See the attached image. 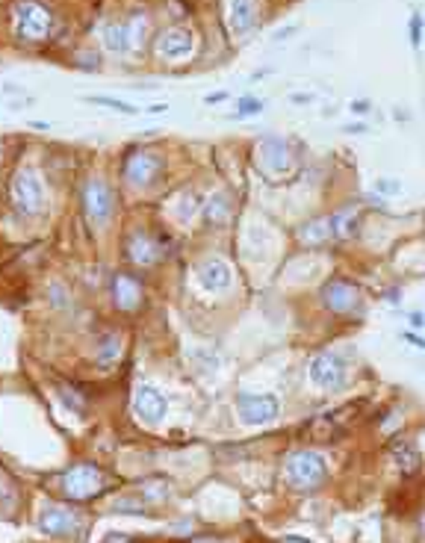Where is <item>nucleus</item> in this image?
Instances as JSON below:
<instances>
[{
    "mask_svg": "<svg viewBox=\"0 0 425 543\" xmlns=\"http://www.w3.org/2000/svg\"><path fill=\"white\" fill-rule=\"evenodd\" d=\"M284 475L289 487L296 490H316L322 487L325 475H328V467H325V458L313 449H299L287 458V467H284Z\"/></svg>",
    "mask_w": 425,
    "mask_h": 543,
    "instance_id": "nucleus-1",
    "label": "nucleus"
},
{
    "mask_svg": "<svg viewBox=\"0 0 425 543\" xmlns=\"http://www.w3.org/2000/svg\"><path fill=\"white\" fill-rule=\"evenodd\" d=\"M59 490L74 502H86V499L101 496V493L107 490V475H104L101 467H95V464H74L71 470L62 472Z\"/></svg>",
    "mask_w": 425,
    "mask_h": 543,
    "instance_id": "nucleus-2",
    "label": "nucleus"
},
{
    "mask_svg": "<svg viewBox=\"0 0 425 543\" xmlns=\"http://www.w3.org/2000/svg\"><path fill=\"white\" fill-rule=\"evenodd\" d=\"M12 27H15V36L18 39L42 42L54 32V12L44 4H36V0H24V4H18L12 12Z\"/></svg>",
    "mask_w": 425,
    "mask_h": 543,
    "instance_id": "nucleus-3",
    "label": "nucleus"
},
{
    "mask_svg": "<svg viewBox=\"0 0 425 543\" xmlns=\"http://www.w3.org/2000/svg\"><path fill=\"white\" fill-rule=\"evenodd\" d=\"M9 195H12L15 210L24 213V216H39L44 210V186L32 169L15 172L12 184H9Z\"/></svg>",
    "mask_w": 425,
    "mask_h": 543,
    "instance_id": "nucleus-4",
    "label": "nucleus"
},
{
    "mask_svg": "<svg viewBox=\"0 0 425 543\" xmlns=\"http://www.w3.org/2000/svg\"><path fill=\"white\" fill-rule=\"evenodd\" d=\"M145 30H148V18L136 12L121 24H109L104 30V44L112 54H130L133 47L145 44Z\"/></svg>",
    "mask_w": 425,
    "mask_h": 543,
    "instance_id": "nucleus-5",
    "label": "nucleus"
},
{
    "mask_svg": "<svg viewBox=\"0 0 425 543\" xmlns=\"http://www.w3.org/2000/svg\"><path fill=\"white\" fill-rule=\"evenodd\" d=\"M346 375H349V366L337 352H322L310 360V381L322 390H340L346 384Z\"/></svg>",
    "mask_w": 425,
    "mask_h": 543,
    "instance_id": "nucleus-6",
    "label": "nucleus"
},
{
    "mask_svg": "<svg viewBox=\"0 0 425 543\" xmlns=\"http://www.w3.org/2000/svg\"><path fill=\"white\" fill-rule=\"evenodd\" d=\"M237 410L245 425H266L277 417L281 405L269 393H237Z\"/></svg>",
    "mask_w": 425,
    "mask_h": 543,
    "instance_id": "nucleus-7",
    "label": "nucleus"
},
{
    "mask_svg": "<svg viewBox=\"0 0 425 543\" xmlns=\"http://www.w3.org/2000/svg\"><path fill=\"white\" fill-rule=\"evenodd\" d=\"M319 299L331 314H354V307H361V290H357L352 281L331 278V281L319 290Z\"/></svg>",
    "mask_w": 425,
    "mask_h": 543,
    "instance_id": "nucleus-8",
    "label": "nucleus"
},
{
    "mask_svg": "<svg viewBox=\"0 0 425 543\" xmlns=\"http://www.w3.org/2000/svg\"><path fill=\"white\" fill-rule=\"evenodd\" d=\"M83 210H86V219L92 225H107L112 216V192L104 180L92 177L89 184L83 186Z\"/></svg>",
    "mask_w": 425,
    "mask_h": 543,
    "instance_id": "nucleus-9",
    "label": "nucleus"
},
{
    "mask_svg": "<svg viewBox=\"0 0 425 543\" xmlns=\"http://www.w3.org/2000/svg\"><path fill=\"white\" fill-rule=\"evenodd\" d=\"M80 525H83L80 517L71 508H62V505H47L39 514V529L51 537H71L80 532Z\"/></svg>",
    "mask_w": 425,
    "mask_h": 543,
    "instance_id": "nucleus-10",
    "label": "nucleus"
},
{
    "mask_svg": "<svg viewBox=\"0 0 425 543\" xmlns=\"http://www.w3.org/2000/svg\"><path fill=\"white\" fill-rule=\"evenodd\" d=\"M133 410H136L139 419H145L148 425H157V422H162V417L169 414V402L157 387L139 384L136 393H133Z\"/></svg>",
    "mask_w": 425,
    "mask_h": 543,
    "instance_id": "nucleus-11",
    "label": "nucleus"
},
{
    "mask_svg": "<svg viewBox=\"0 0 425 543\" xmlns=\"http://www.w3.org/2000/svg\"><path fill=\"white\" fill-rule=\"evenodd\" d=\"M160 172H162V157H157L154 151H139L124 162V177L133 186H142V189L151 186Z\"/></svg>",
    "mask_w": 425,
    "mask_h": 543,
    "instance_id": "nucleus-12",
    "label": "nucleus"
},
{
    "mask_svg": "<svg viewBox=\"0 0 425 543\" xmlns=\"http://www.w3.org/2000/svg\"><path fill=\"white\" fill-rule=\"evenodd\" d=\"M192 47H195V36L189 27H172L166 32H160L157 39V54L162 59H184L192 54Z\"/></svg>",
    "mask_w": 425,
    "mask_h": 543,
    "instance_id": "nucleus-13",
    "label": "nucleus"
},
{
    "mask_svg": "<svg viewBox=\"0 0 425 543\" xmlns=\"http://www.w3.org/2000/svg\"><path fill=\"white\" fill-rule=\"evenodd\" d=\"M352 407L354 405L340 407V410H328V414L310 419V425H307L310 437H313V440H334L337 434H342V431H346V425H349V419H352V414H349Z\"/></svg>",
    "mask_w": 425,
    "mask_h": 543,
    "instance_id": "nucleus-14",
    "label": "nucleus"
},
{
    "mask_svg": "<svg viewBox=\"0 0 425 543\" xmlns=\"http://www.w3.org/2000/svg\"><path fill=\"white\" fill-rule=\"evenodd\" d=\"M112 304L119 310H127V314L142 304V287H139L136 278H130V275L112 278Z\"/></svg>",
    "mask_w": 425,
    "mask_h": 543,
    "instance_id": "nucleus-15",
    "label": "nucleus"
},
{
    "mask_svg": "<svg viewBox=\"0 0 425 543\" xmlns=\"http://www.w3.org/2000/svg\"><path fill=\"white\" fill-rule=\"evenodd\" d=\"M198 281L210 292L225 290L227 284H231V266H227L225 260H219V257H207L198 266Z\"/></svg>",
    "mask_w": 425,
    "mask_h": 543,
    "instance_id": "nucleus-16",
    "label": "nucleus"
},
{
    "mask_svg": "<svg viewBox=\"0 0 425 543\" xmlns=\"http://www.w3.org/2000/svg\"><path fill=\"white\" fill-rule=\"evenodd\" d=\"M260 160H263V166L269 172H287L289 169V154H287V145L284 139H277V136H266L263 142H260Z\"/></svg>",
    "mask_w": 425,
    "mask_h": 543,
    "instance_id": "nucleus-17",
    "label": "nucleus"
},
{
    "mask_svg": "<svg viewBox=\"0 0 425 543\" xmlns=\"http://www.w3.org/2000/svg\"><path fill=\"white\" fill-rule=\"evenodd\" d=\"M127 254H130V260H133L136 266H154V263L160 260L157 242H154L148 234H142V230H136V234L130 237V242H127Z\"/></svg>",
    "mask_w": 425,
    "mask_h": 543,
    "instance_id": "nucleus-18",
    "label": "nucleus"
},
{
    "mask_svg": "<svg viewBox=\"0 0 425 543\" xmlns=\"http://www.w3.org/2000/svg\"><path fill=\"white\" fill-rule=\"evenodd\" d=\"M390 455H393L402 475H417L419 467H422V458H419V452H417V446L411 440H402V437L393 440L390 443Z\"/></svg>",
    "mask_w": 425,
    "mask_h": 543,
    "instance_id": "nucleus-19",
    "label": "nucleus"
},
{
    "mask_svg": "<svg viewBox=\"0 0 425 543\" xmlns=\"http://www.w3.org/2000/svg\"><path fill=\"white\" fill-rule=\"evenodd\" d=\"M257 21V4L254 0H231V30L237 36H245Z\"/></svg>",
    "mask_w": 425,
    "mask_h": 543,
    "instance_id": "nucleus-20",
    "label": "nucleus"
},
{
    "mask_svg": "<svg viewBox=\"0 0 425 543\" xmlns=\"http://www.w3.org/2000/svg\"><path fill=\"white\" fill-rule=\"evenodd\" d=\"M296 237L304 242V245H325L331 237H334V230H331V219H313V222H307L296 230Z\"/></svg>",
    "mask_w": 425,
    "mask_h": 543,
    "instance_id": "nucleus-21",
    "label": "nucleus"
},
{
    "mask_svg": "<svg viewBox=\"0 0 425 543\" xmlns=\"http://www.w3.org/2000/svg\"><path fill=\"white\" fill-rule=\"evenodd\" d=\"M121 354V337L116 331H107L97 337V345H95V360L101 366H112Z\"/></svg>",
    "mask_w": 425,
    "mask_h": 543,
    "instance_id": "nucleus-22",
    "label": "nucleus"
},
{
    "mask_svg": "<svg viewBox=\"0 0 425 543\" xmlns=\"http://www.w3.org/2000/svg\"><path fill=\"white\" fill-rule=\"evenodd\" d=\"M331 230H334V237H354L357 234V213L352 207L334 213V216H331Z\"/></svg>",
    "mask_w": 425,
    "mask_h": 543,
    "instance_id": "nucleus-23",
    "label": "nucleus"
},
{
    "mask_svg": "<svg viewBox=\"0 0 425 543\" xmlns=\"http://www.w3.org/2000/svg\"><path fill=\"white\" fill-rule=\"evenodd\" d=\"M227 213H231V201H227L225 195H216V198L207 201V219L212 225H222L227 219Z\"/></svg>",
    "mask_w": 425,
    "mask_h": 543,
    "instance_id": "nucleus-24",
    "label": "nucleus"
},
{
    "mask_svg": "<svg viewBox=\"0 0 425 543\" xmlns=\"http://www.w3.org/2000/svg\"><path fill=\"white\" fill-rule=\"evenodd\" d=\"M59 399L65 402V407H71L74 410V414H83V410H86V399L83 396H80V393L74 390V387H65V384H59Z\"/></svg>",
    "mask_w": 425,
    "mask_h": 543,
    "instance_id": "nucleus-25",
    "label": "nucleus"
},
{
    "mask_svg": "<svg viewBox=\"0 0 425 543\" xmlns=\"http://www.w3.org/2000/svg\"><path fill=\"white\" fill-rule=\"evenodd\" d=\"M86 101H92V104H104V107L116 109V112H124V115H136V112H139L133 104H127V101H116V97H107V95H89Z\"/></svg>",
    "mask_w": 425,
    "mask_h": 543,
    "instance_id": "nucleus-26",
    "label": "nucleus"
},
{
    "mask_svg": "<svg viewBox=\"0 0 425 543\" xmlns=\"http://www.w3.org/2000/svg\"><path fill=\"white\" fill-rule=\"evenodd\" d=\"M263 112V101L257 97H239L237 101V119H245V115H260Z\"/></svg>",
    "mask_w": 425,
    "mask_h": 543,
    "instance_id": "nucleus-27",
    "label": "nucleus"
},
{
    "mask_svg": "<svg viewBox=\"0 0 425 543\" xmlns=\"http://www.w3.org/2000/svg\"><path fill=\"white\" fill-rule=\"evenodd\" d=\"M407 27H411V44L419 47V44H422V15L414 12V15H411V24H407Z\"/></svg>",
    "mask_w": 425,
    "mask_h": 543,
    "instance_id": "nucleus-28",
    "label": "nucleus"
},
{
    "mask_svg": "<svg viewBox=\"0 0 425 543\" xmlns=\"http://www.w3.org/2000/svg\"><path fill=\"white\" fill-rule=\"evenodd\" d=\"M375 189L393 195V192H399V180H384V177H378V180H375Z\"/></svg>",
    "mask_w": 425,
    "mask_h": 543,
    "instance_id": "nucleus-29",
    "label": "nucleus"
},
{
    "mask_svg": "<svg viewBox=\"0 0 425 543\" xmlns=\"http://www.w3.org/2000/svg\"><path fill=\"white\" fill-rule=\"evenodd\" d=\"M349 109H352V112H357V115H366V112H369V101H364V97H357V101H352V104H349Z\"/></svg>",
    "mask_w": 425,
    "mask_h": 543,
    "instance_id": "nucleus-30",
    "label": "nucleus"
},
{
    "mask_svg": "<svg viewBox=\"0 0 425 543\" xmlns=\"http://www.w3.org/2000/svg\"><path fill=\"white\" fill-rule=\"evenodd\" d=\"M402 337H405V340H407V342H411V345H414V349H419V352H422V349H425V340H422V337H419V334H414V331H405V334H402Z\"/></svg>",
    "mask_w": 425,
    "mask_h": 543,
    "instance_id": "nucleus-31",
    "label": "nucleus"
},
{
    "mask_svg": "<svg viewBox=\"0 0 425 543\" xmlns=\"http://www.w3.org/2000/svg\"><path fill=\"white\" fill-rule=\"evenodd\" d=\"M407 319H411V328H425V314H419V310H414Z\"/></svg>",
    "mask_w": 425,
    "mask_h": 543,
    "instance_id": "nucleus-32",
    "label": "nucleus"
},
{
    "mask_svg": "<svg viewBox=\"0 0 425 543\" xmlns=\"http://www.w3.org/2000/svg\"><path fill=\"white\" fill-rule=\"evenodd\" d=\"M289 32H296V24H289V27H284V30H277V32H275V42L289 39Z\"/></svg>",
    "mask_w": 425,
    "mask_h": 543,
    "instance_id": "nucleus-33",
    "label": "nucleus"
},
{
    "mask_svg": "<svg viewBox=\"0 0 425 543\" xmlns=\"http://www.w3.org/2000/svg\"><path fill=\"white\" fill-rule=\"evenodd\" d=\"M342 130H346V133H366V124H361V121H357V124H346Z\"/></svg>",
    "mask_w": 425,
    "mask_h": 543,
    "instance_id": "nucleus-34",
    "label": "nucleus"
},
{
    "mask_svg": "<svg viewBox=\"0 0 425 543\" xmlns=\"http://www.w3.org/2000/svg\"><path fill=\"white\" fill-rule=\"evenodd\" d=\"M225 97H227L225 92H216V95H207L204 101H207V104H219V101H225Z\"/></svg>",
    "mask_w": 425,
    "mask_h": 543,
    "instance_id": "nucleus-35",
    "label": "nucleus"
},
{
    "mask_svg": "<svg viewBox=\"0 0 425 543\" xmlns=\"http://www.w3.org/2000/svg\"><path fill=\"white\" fill-rule=\"evenodd\" d=\"M292 101H296V104H307L310 95H292Z\"/></svg>",
    "mask_w": 425,
    "mask_h": 543,
    "instance_id": "nucleus-36",
    "label": "nucleus"
},
{
    "mask_svg": "<svg viewBox=\"0 0 425 543\" xmlns=\"http://www.w3.org/2000/svg\"><path fill=\"white\" fill-rule=\"evenodd\" d=\"M287 543H307V540H301V537H287Z\"/></svg>",
    "mask_w": 425,
    "mask_h": 543,
    "instance_id": "nucleus-37",
    "label": "nucleus"
},
{
    "mask_svg": "<svg viewBox=\"0 0 425 543\" xmlns=\"http://www.w3.org/2000/svg\"><path fill=\"white\" fill-rule=\"evenodd\" d=\"M422 537H425V517H422Z\"/></svg>",
    "mask_w": 425,
    "mask_h": 543,
    "instance_id": "nucleus-38",
    "label": "nucleus"
}]
</instances>
